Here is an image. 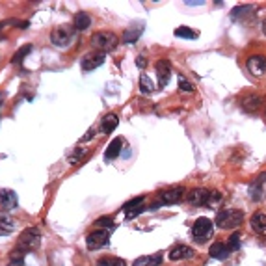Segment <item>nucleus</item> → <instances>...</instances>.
<instances>
[{"label":"nucleus","mask_w":266,"mask_h":266,"mask_svg":"<svg viewBox=\"0 0 266 266\" xmlns=\"http://www.w3.org/2000/svg\"><path fill=\"white\" fill-rule=\"evenodd\" d=\"M39 244H41V233H39V229L37 227H28L19 236L15 251H19V253H30L34 249H37Z\"/></svg>","instance_id":"1"},{"label":"nucleus","mask_w":266,"mask_h":266,"mask_svg":"<svg viewBox=\"0 0 266 266\" xmlns=\"http://www.w3.org/2000/svg\"><path fill=\"white\" fill-rule=\"evenodd\" d=\"M136 64H138L140 69H143V67H145V60H143V58L140 56V58H136Z\"/></svg>","instance_id":"35"},{"label":"nucleus","mask_w":266,"mask_h":266,"mask_svg":"<svg viewBox=\"0 0 266 266\" xmlns=\"http://www.w3.org/2000/svg\"><path fill=\"white\" fill-rule=\"evenodd\" d=\"M99 266H127V263L119 257H103L99 261Z\"/></svg>","instance_id":"28"},{"label":"nucleus","mask_w":266,"mask_h":266,"mask_svg":"<svg viewBox=\"0 0 266 266\" xmlns=\"http://www.w3.org/2000/svg\"><path fill=\"white\" fill-rule=\"evenodd\" d=\"M184 197V188L182 186H175V188H170V190H164L160 194L159 203H155L151 209H159V207H164V205H177V203L182 201Z\"/></svg>","instance_id":"6"},{"label":"nucleus","mask_w":266,"mask_h":266,"mask_svg":"<svg viewBox=\"0 0 266 266\" xmlns=\"http://www.w3.org/2000/svg\"><path fill=\"white\" fill-rule=\"evenodd\" d=\"M251 229L259 234H266V214L265 213H255L249 220Z\"/></svg>","instance_id":"18"},{"label":"nucleus","mask_w":266,"mask_h":266,"mask_svg":"<svg viewBox=\"0 0 266 266\" xmlns=\"http://www.w3.org/2000/svg\"><path fill=\"white\" fill-rule=\"evenodd\" d=\"M86 155H88V149H84V147H76V149L67 157V162H69L71 166H76V164H80V162L86 159Z\"/></svg>","instance_id":"24"},{"label":"nucleus","mask_w":266,"mask_h":266,"mask_svg":"<svg viewBox=\"0 0 266 266\" xmlns=\"http://www.w3.org/2000/svg\"><path fill=\"white\" fill-rule=\"evenodd\" d=\"M95 225L99 227V229H108V231L116 229V222H114V216H103V218H99V220H97Z\"/></svg>","instance_id":"27"},{"label":"nucleus","mask_w":266,"mask_h":266,"mask_svg":"<svg viewBox=\"0 0 266 266\" xmlns=\"http://www.w3.org/2000/svg\"><path fill=\"white\" fill-rule=\"evenodd\" d=\"M222 199V194L216 190H211V197H209V205H216V203H220Z\"/></svg>","instance_id":"32"},{"label":"nucleus","mask_w":266,"mask_h":266,"mask_svg":"<svg viewBox=\"0 0 266 266\" xmlns=\"http://www.w3.org/2000/svg\"><path fill=\"white\" fill-rule=\"evenodd\" d=\"M213 233H214V225L209 218H197L194 222V225H192V236H194V240L197 244L207 242L213 236Z\"/></svg>","instance_id":"4"},{"label":"nucleus","mask_w":266,"mask_h":266,"mask_svg":"<svg viewBox=\"0 0 266 266\" xmlns=\"http://www.w3.org/2000/svg\"><path fill=\"white\" fill-rule=\"evenodd\" d=\"M265 117H266V110H265Z\"/></svg>","instance_id":"38"},{"label":"nucleus","mask_w":266,"mask_h":266,"mask_svg":"<svg viewBox=\"0 0 266 266\" xmlns=\"http://www.w3.org/2000/svg\"><path fill=\"white\" fill-rule=\"evenodd\" d=\"M0 103H2V93H0Z\"/></svg>","instance_id":"37"},{"label":"nucleus","mask_w":266,"mask_h":266,"mask_svg":"<svg viewBox=\"0 0 266 266\" xmlns=\"http://www.w3.org/2000/svg\"><path fill=\"white\" fill-rule=\"evenodd\" d=\"M244 224V213L240 209H227L216 216V225L220 229H238Z\"/></svg>","instance_id":"2"},{"label":"nucleus","mask_w":266,"mask_h":266,"mask_svg":"<svg viewBox=\"0 0 266 266\" xmlns=\"http://www.w3.org/2000/svg\"><path fill=\"white\" fill-rule=\"evenodd\" d=\"M73 39H75V26L62 24V26H56L51 32V43L54 47H60V49L69 47L73 43Z\"/></svg>","instance_id":"3"},{"label":"nucleus","mask_w":266,"mask_h":266,"mask_svg":"<svg viewBox=\"0 0 266 266\" xmlns=\"http://www.w3.org/2000/svg\"><path fill=\"white\" fill-rule=\"evenodd\" d=\"M246 67H248V71H249L253 76L266 75V56H263V54H253V56H249L248 62H246Z\"/></svg>","instance_id":"8"},{"label":"nucleus","mask_w":266,"mask_h":266,"mask_svg":"<svg viewBox=\"0 0 266 266\" xmlns=\"http://www.w3.org/2000/svg\"><path fill=\"white\" fill-rule=\"evenodd\" d=\"M117 125H119V117L116 114H106L101 121V130H103V134H112Z\"/></svg>","instance_id":"19"},{"label":"nucleus","mask_w":266,"mask_h":266,"mask_svg":"<svg viewBox=\"0 0 266 266\" xmlns=\"http://www.w3.org/2000/svg\"><path fill=\"white\" fill-rule=\"evenodd\" d=\"M8 266H24V257H17V259H13V261H10V265Z\"/></svg>","instance_id":"33"},{"label":"nucleus","mask_w":266,"mask_h":266,"mask_svg":"<svg viewBox=\"0 0 266 266\" xmlns=\"http://www.w3.org/2000/svg\"><path fill=\"white\" fill-rule=\"evenodd\" d=\"M32 45H30V43H28V45H24V47H21V49H19V51H17V53L13 54V58H11V62H13V64H21L22 60H24V58H26V56H28V54L32 53Z\"/></svg>","instance_id":"25"},{"label":"nucleus","mask_w":266,"mask_h":266,"mask_svg":"<svg viewBox=\"0 0 266 266\" xmlns=\"http://www.w3.org/2000/svg\"><path fill=\"white\" fill-rule=\"evenodd\" d=\"M73 26H75V30H88L91 26V17L84 11H78L73 19Z\"/></svg>","instance_id":"22"},{"label":"nucleus","mask_w":266,"mask_h":266,"mask_svg":"<svg viewBox=\"0 0 266 266\" xmlns=\"http://www.w3.org/2000/svg\"><path fill=\"white\" fill-rule=\"evenodd\" d=\"M93 134H95V130H93V128H91V130H89V132H88V134H86L84 138L80 140V142H82V143H84V142H88V140L91 138V136H93Z\"/></svg>","instance_id":"34"},{"label":"nucleus","mask_w":266,"mask_h":266,"mask_svg":"<svg viewBox=\"0 0 266 266\" xmlns=\"http://www.w3.org/2000/svg\"><path fill=\"white\" fill-rule=\"evenodd\" d=\"M240 105H242V108H244L246 112H257V110L261 108V105H263V97L257 95V93L246 95Z\"/></svg>","instance_id":"16"},{"label":"nucleus","mask_w":266,"mask_h":266,"mask_svg":"<svg viewBox=\"0 0 266 266\" xmlns=\"http://www.w3.org/2000/svg\"><path fill=\"white\" fill-rule=\"evenodd\" d=\"M179 89L186 93V91H194V86H192V82L186 78V76L179 75Z\"/></svg>","instance_id":"31"},{"label":"nucleus","mask_w":266,"mask_h":266,"mask_svg":"<svg viewBox=\"0 0 266 266\" xmlns=\"http://www.w3.org/2000/svg\"><path fill=\"white\" fill-rule=\"evenodd\" d=\"M117 45V35L114 32H108V30H101L91 35V47L101 51V53H106L116 49Z\"/></svg>","instance_id":"5"},{"label":"nucleus","mask_w":266,"mask_h":266,"mask_svg":"<svg viewBox=\"0 0 266 266\" xmlns=\"http://www.w3.org/2000/svg\"><path fill=\"white\" fill-rule=\"evenodd\" d=\"M143 201H145V197L143 195H138V197H134V199H130L128 203L123 205V211H125V218L127 220H132V218H136L140 214L143 213Z\"/></svg>","instance_id":"11"},{"label":"nucleus","mask_w":266,"mask_h":266,"mask_svg":"<svg viewBox=\"0 0 266 266\" xmlns=\"http://www.w3.org/2000/svg\"><path fill=\"white\" fill-rule=\"evenodd\" d=\"M195 251L188 246H175L170 251V261H181V259H192Z\"/></svg>","instance_id":"15"},{"label":"nucleus","mask_w":266,"mask_h":266,"mask_svg":"<svg viewBox=\"0 0 266 266\" xmlns=\"http://www.w3.org/2000/svg\"><path fill=\"white\" fill-rule=\"evenodd\" d=\"M209 197H211V190H207V188H192L188 192V203L194 207L209 205Z\"/></svg>","instance_id":"12"},{"label":"nucleus","mask_w":266,"mask_h":266,"mask_svg":"<svg viewBox=\"0 0 266 266\" xmlns=\"http://www.w3.org/2000/svg\"><path fill=\"white\" fill-rule=\"evenodd\" d=\"M227 249H229V251H238V249H240V234L233 233L227 238Z\"/></svg>","instance_id":"29"},{"label":"nucleus","mask_w":266,"mask_h":266,"mask_svg":"<svg viewBox=\"0 0 266 266\" xmlns=\"http://www.w3.org/2000/svg\"><path fill=\"white\" fill-rule=\"evenodd\" d=\"M140 89H142V91H143V93H151V91H153V89H155V86L151 84V80H149V76H142V78H140Z\"/></svg>","instance_id":"30"},{"label":"nucleus","mask_w":266,"mask_h":266,"mask_svg":"<svg viewBox=\"0 0 266 266\" xmlns=\"http://www.w3.org/2000/svg\"><path fill=\"white\" fill-rule=\"evenodd\" d=\"M0 207L4 211H13L19 207V195L15 190H10V188H2L0 190Z\"/></svg>","instance_id":"10"},{"label":"nucleus","mask_w":266,"mask_h":266,"mask_svg":"<svg viewBox=\"0 0 266 266\" xmlns=\"http://www.w3.org/2000/svg\"><path fill=\"white\" fill-rule=\"evenodd\" d=\"M123 142H125L123 138H114L112 142H110V143H108L106 151H105V159H106L108 162H110V160H114V159H117V157L121 155Z\"/></svg>","instance_id":"14"},{"label":"nucleus","mask_w":266,"mask_h":266,"mask_svg":"<svg viewBox=\"0 0 266 266\" xmlns=\"http://www.w3.org/2000/svg\"><path fill=\"white\" fill-rule=\"evenodd\" d=\"M108 242H110V231L108 229H99V231H91L86 238V246L88 249L95 251V249H101V248H106Z\"/></svg>","instance_id":"7"},{"label":"nucleus","mask_w":266,"mask_h":266,"mask_svg":"<svg viewBox=\"0 0 266 266\" xmlns=\"http://www.w3.org/2000/svg\"><path fill=\"white\" fill-rule=\"evenodd\" d=\"M209 255L213 257V259H218V261L227 259V255H229L227 244H224V242H214V244L211 246V249H209Z\"/></svg>","instance_id":"21"},{"label":"nucleus","mask_w":266,"mask_h":266,"mask_svg":"<svg viewBox=\"0 0 266 266\" xmlns=\"http://www.w3.org/2000/svg\"><path fill=\"white\" fill-rule=\"evenodd\" d=\"M155 69H157V76H159V82L160 86H166L170 82V76H171V64L168 60H159L157 65H155Z\"/></svg>","instance_id":"13"},{"label":"nucleus","mask_w":266,"mask_h":266,"mask_svg":"<svg viewBox=\"0 0 266 266\" xmlns=\"http://www.w3.org/2000/svg\"><path fill=\"white\" fill-rule=\"evenodd\" d=\"M15 227H17V224H15V220H13L11 216H8V214H0V236H8V234H11L15 231Z\"/></svg>","instance_id":"17"},{"label":"nucleus","mask_w":266,"mask_h":266,"mask_svg":"<svg viewBox=\"0 0 266 266\" xmlns=\"http://www.w3.org/2000/svg\"><path fill=\"white\" fill-rule=\"evenodd\" d=\"M105 60H106V53L93 51V53L86 54L84 58H82V62H80V65H82L84 71H93V69H97L99 65L105 64Z\"/></svg>","instance_id":"9"},{"label":"nucleus","mask_w":266,"mask_h":266,"mask_svg":"<svg viewBox=\"0 0 266 266\" xmlns=\"http://www.w3.org/2000/svg\"><path fill=\"white\" fill-rule=\"evenodd\" d=\"M199 34L195 32V30H192L188 26H179L177 30H175V37H182V39H195Z\"/></svg>","instance_id":"26"},{"label":"nucleus","mask_w":266,"mask_h":266,"mask_svg":"<svg viewBox=\"0 0 266 266\" xmlns=\"http://www.w3.org/2000/svg\"><path fill=\"white\" fill-rule=\"evenodd\" d=\"M160 265H162V253L138 257V259L132 263V266H160Z\"/></svg>","instance_id":"20"},{"label":"nucleus","mask_w":266,"mask_h":266,"mask_svg":"<svg viewBox=\"0 0 266 266\" xmlns=\"http://www.w3.org/2000/svg\"><path fill=\"white\" fill-rule=\"evenodd\" d=\"M263 34H265V35H266V19H265V21H263Z\"/></svg>","instance_id":"36"},{"label":"nucleus","mask_w":266,"mask_h":266,"mask_svg":"<svg viewBox=\"0 0 266 266\" xmlns=\"http://www.w3.org/2000/svg\"><path fill=\"white\" fill-rule=\"evenodd\" d=\"M142 32H143V24H134L132 28L125 30V34H123V41L125 43H136L138 41V37L142 35Z\"/></svg>","instance_id":"23"}]
</instances>
